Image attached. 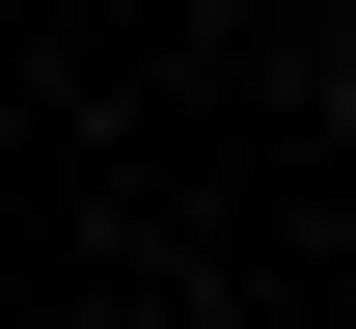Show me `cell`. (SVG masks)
<instances>
[{
	"label": "cell",
	"instance_id": "cell-1",
	"mask_svg": "<svg viewBox=\"0 0 356 329\" xmlns=\"http://www.w3.org/2000/svg\"><path fill=\"white\" fill-rule=\"evenodd\" d=\"M329 138H356V55H329Z\"/></svg>",
	"mask_w": 356,
	"mask_h": 329
}]
</instances>
